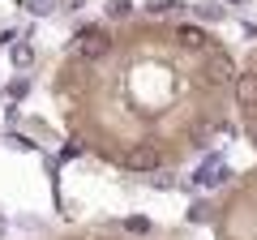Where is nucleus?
Listing matches in <instances>:
<instances>
[{
  "mask_svg": "<svg viewBox=\"0 0 257 240\" xmlns=\"http://www.w3.org/2000/svg\"><path fill=\"white\" fill-rule=\"evenodd\" d=\"M107 52H111V35L107 30H86V35L77 39V56H82V60H103Z\"/></svg>",
  "mask_w": 257,
  "mask_h": 240,
  "instance_id": "f257e3e1",
  "label": "nucleus"
},
{
  "mask_svg": "<svg viewBox=\"0 0 257 240\" xmlns=\"http://www.w3.org/2000/svg\"><path fill=\"white\" fill-rule=\"evenodd\" d=\"M120 163H124L128 172H155V167L163 163V155H159L155 146H133V150L120 155Z\"/></svg>",
  "mask_w": 257,
  "mask_h": 240,
  "instance_id": "f03ea898",
  "label": "nucleus"
},
{
  "mask_svg": "<svg viewBox=\"0 0 257 240\" xmlns=\"http://www.w3.org/2000/svg\"><path fill=\"white\" fill-rule=\"evenodd\" d=\"M202 77L210 86H236V69H231V60H227V56H219V52L206 60V73Z\"/></svg>",
  "mask_w": 257,
  "mask_h": 240,
  "instance_id": "7ed1b4c3",
  "label": "nucleus"
},
{
  "mask_svg": "<svg viewBox=\"0 0 257 240\" xmlns=\"http://www.w3.org/2000/svg\"><path fill=\"white\" fill-rule=\"evenodd\" d=\"M236 103H240V107H248V111L257 107V69H248V73L236 77Z\"/></svg>",
  "mask_w": 257,
  "mask_h": 240,
  "instance_id": "20e7f679",
  "label": "nucleus"
},
{
  "mask_svg": "<svg viewBox=\"0 0 257 240\" xmlns=\"http://www.w3.org/2000/svg\"><path fill=\"white\" fill-rule=\"evenodd\" d=\"M176 39H180L184 47H193V52H206V47H214L210 35H206L202 26H180V30H176Z\"/></svg>",
  "mask_w": 257,
  "mask_h": 240,
  "instance_id": "39448f33",
  "label": "nucleus"
},
{
  "mask_svg": "<svg viewBox=\"0 0 257 240\" xmlns=\"http://www.w3.org/2000/svg\"><path fill=\"white\" fill-rule=\"evenodd\" d=\"M9 60H13V69H30V65H35V52H30V43L9 47Z\"/></svg>",
  "mask_w": 257,
  "mask_h": 240,
  "instance_id": "423d86ee",
  "label": "nucleus"
},
{
  "mask_svg": "<svg viewBox=\"0 0 257 240\" xmlns=\"http://www.w3.org/2000/svg\"><path fill=\"white\" fill-rule=\"evenodd\" d=\"M133 13V0H107V18H128Z\"/></svg>",
  "mask_w": 257,
  "mask_h": 240,
  "instance_id": "0eeeda50",
  "label": "nucleus"
},
{
  "mask_svg": "<svg viewBox=\"0 0 257 240\" xmlns=\"http://www.w3.org/2000/svg\"><path fill=\"white\" fill-rule=\"evenodd\" d=\"M5 94H9V99H26V94H30V82H26V77H13Z\"/></svg>",
  "mask_w": 257,
  "mask_h": 240,
  "instance_id": "6e6552de",
  "label": "nucleus"
},
{
  "mask_svg": "<svg viewBox=\"0 0 257 240\" xmlns=\"http://www.w3.org/2000/svg\"><path fill=\"white\" fill-rule=\"evenodd\" d=\"M163 9H184L180 0H146V13H163Z\"/></svg>",
  "mask_w": 257,
  "mask_h": 240,
  "instance_id": "1a4fd4ad",
  "label": "nucleus"
},
{
  "mask_svg": "<svg viewBox=\"0 0 257 240\" xmlns=\"http://www.w3.org/2000/svg\"><path fill=\"white\" fill-rule=\"evenodd\" d=\"M197 13H202L206 22H214V18H223V5H219V0H206V5H202Z\"/></svg>",
  "mask_w": 257,
  "mask_h": 240,
  "instance_id": "9d476101",
  "label": "nucleus"
},
{
  "mask_svg": "<svg viewBox=\"0 0 257 240\" xmlns=\"http://www.w3.org/2000/svg\"><path fill=\"white\" fill-rule=\"evenodd\" d=\"M26 9H30V13H52L56 0H26Z\"/></svg>",
  "mask_w": 257,
  "mask_h": 240,
  "instance_id": "9b49d317",
  "label": "nucleus"
},
{
  "mask_svg": "<svg viewBox=\"0 0 257 240\" xmlns=\"http://www.w3.org/2000/svg\"><path fill=\"white\" fill-rule=\"evenodd\" d=\"M124 227L128 231H150V223H146V214H133V219H124Z\"/></svg>",
  "mask_w": 257,
  "mask_h": 240,
  "instance_id": "f8f14e48",
  "label": "nucleus"
},
{
  "mask_svg": "<svg viewBox=\"0 0 257 240\" xmlns=\"http://www.w3.org/2000/svg\"><path fill=\"white\" fill-rule=\"evenodd\" d=\"M253 146H257V129H253Z\"/></svg>",
  "mask_w": 257,
  "mask_h": 240,
  "instance_id": "ddd939ff",
  "label": "nucleus"
},
{
  "mask_svg": "<svg viewBox=\"0 0 257 240\" xmlns=\"http://www.w3.org/2000/svg\"><path fill=\"white\" fill-rule=\"evenodd\" d=\"M231 5H244V0H231Z\"/></svg>",
  "mask_w": 257,
  "mask_h": 240,
  "instance_id": "4468645a",
  "label": "nucleus"
}]
</instances>
